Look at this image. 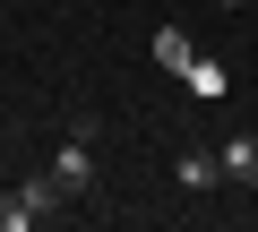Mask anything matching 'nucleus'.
Listing matches in <instances>:
<instances>
[{"mask_svg":"<svg viewBox=\"0 0 258 232\" xmlns=\"http://www.w3.org/2000/svg\"><path fill=\"white\" fill-rule=\"evenodd\" d=\"M181 78H189V86H198V95H224V60H189V69H181Z\"/></svg>","mask_w":258,"mask_h":232,"instance_id":"obj_6","label":"nucleus"},{"mask_svg":"<svg viewBox=\"0 0 258 232\" xmlns=\"http://www.w3.org/2000/svg\"><path fill=\"white\" fill-rule=\"evenodd\" d=\"M215 9H249V0H215Z\"/></svg>","mask_w":258,"mask_h":232,"instance_id":"obj_7","label":"nucleus"},{"mask_svg":"<svg viewBox=\"0 0 258 232\" xmlns=\"http://www.w3.org/2000/svg\"><path fill=\"white\" fill-rule=\"evenodd\" d=\"M69 206V189L43 172V181H18V189H0V232H35V223H52Z\"/></svg>","mask_w":258,"mask_h":232,"instance_id":"obj_1","label":"nucleus"},{"mask_svg":"<svg viewBox=\"0 0 258 232\" xmlns=\"http://www.w3.org/2000/svg\"><path fill=\"white\" fill-rule=\"evenodd\" d=\"M52 181L69 189V198H86L95 189V129L78 121V129H60V146H52Z\"/></svg>","mask_w":258,"mask_h":232,"instance_id":"obj_2","label":"nucleus"},{"mask_svg":"<svg viewBox=\"0 0 258 232\" xmlns=\"http://www.w3.org/2000/svg\"><path fill=\"white\" fill-rule=\"evenodd\" d=\"M172 181H181L189 198H207V189L224 181V155H215V146H181V155H172Z\"/></svg>","mask_w":258,"mask_h":232,"instance_id":"obj_3","label":"nucleus"},{"mask_svg":"<svg viewBox=\"0 0 258 232\" xmlns=\"http://www.w3.org/2000/svg\"><path fill=\"white\" fill-rule=\"evenodd\" d=\"M155 60H164V69H189L198 52H189V35H181V26H155Z\"/></svg>","mask_w":258,"mask_h":232,"instance_id":"obj_5","label":"nucleus"},{"mask_svg":"<svg viewBox=\"0 0 258 232\" xmlns=\"http://www.w3.org/2000/svg\"><path fill=\"white\" fill-rule=\"evenodd\" d=\"M215 155H224V181H249V189H258V138H249V129H241V138H224Z\"/></svg>","mask_w":258,"mask_h":232,"instance_id":"obj_4","label":"nucleus"}]
</instances>
